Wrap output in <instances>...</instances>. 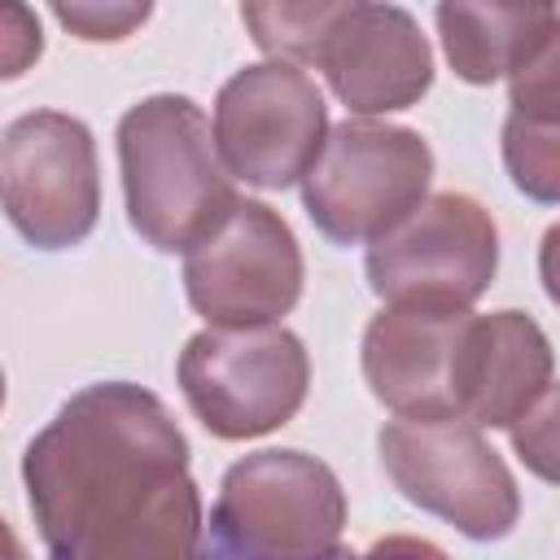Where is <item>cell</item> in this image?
Segmentation results:
<instances>
[{
	"label": "cell",
	"mask_w": 560,
	"mask_h": 560,
	"mask_svg": "<svg viewBox=\"0 0 560 560\" xmlns=\"http://www.w3.org/2000/svg\"><path fill=\"white\" fill-rule=\"evenodd\" d=\"M22 481L52 560H197L188 438L131 381L79 389L26 446Z\"/></svg>",
	"instance_id": "obj_1"
},
{
	"label": "cell",
	"mask_w": 560,
	"mask_h": 560,
	"mask_svg": "<svg viewBox=\"0 0 560 560\" xmlns=\"http://www.w3.org/2000/svg\"><path fill=\"white\" fill-rule=\"evenodd\" d=\"M127 223L162 254L197 249L232 210L236 188L214 144V122L192 96L158 92L118 118Z\"/></svg>",
	"instance_id": "obj_2"
},
{
	"label": "cell",
	"mask_w": 560,
	"mask_h": 560,
	"mask_svg": "<svg viewBox=\"0 0 560 560\" xmlns=\"http://www.w3.org/2000/svg\"><path fill=\"white\" fill-rule=\"evenodd\" d=\"M429 179L433 149L420 131L346 118L302 179V206L332 245H376L424 206Z\"/></svg>",
	"instance_id": "obj_3"
},
{
	"label": "cell",
	"mask_w": 560,
	"mask_h": 560,
	"mask_svg": "<svg viewBox=\"0 0 560 560\" xmlns=\"http://www.w3.org/2000/svg\"><path fill=\"white\" fill-rule=\"evenodd\" d=\"M381 468L420 512L455 525L472 542L508 538L521 521V490L503 455L464 416L389 420L376 438Z\"/></svg>",
	"instance_id": "obj_4"
},
{
	"label": "cell",
	"mask_w": 560,
	"mask_h": 560,
	"mask_svg": "<svg viewBox=\"0 0 560 560\" xmlns=\"http://www.w3.org/2000/svg\"><path fill=\"white\" fill-rule=\"evenodd\" d=\"M175 376L206 433L249 442L298 416L311 385V359L302 337L284 324L201 328L179 350Z\"/></svg>",
	"instance_id": "obj_5"
},
{
	"label": "cell",
	"mask_w": 560,
	"mask_h": 560,
	"mask_svg": "<svg viewBox=\"0 0 560 560\" xmlns=\"http://www.w3.org/2000/svg\"><path fill=\"white\" fill-rule=\"evenodd\" d=\"M214 529L249 560H332L346 529V490L306 451H258L223 472Z\"/></svg>",
	"instance_id": "obj_6"
},
{
	"label": "cell",
	"mask_w": 560,
	"mask_h": 560,
	"mask_svg": "<svg viewBox=\"0 0 560 560\" xmlns=\"http://www.w3.org/2000/svg\"><path fill=\"white\" fill-rule=\"evenodd\" d=\"M368 284L385 306L468 311L499 271V228L468 192H433L368 245Z\"/></svg>",
	"instance_id": "obj_7"
},
{
	"label": "cell",
	"mask_w": 560,
	"mask_h": 560,
	"mask_svg": "<svg viewBox=\"0 0 560 560\" xmlns=\"http://www.w3.org/2000/svg\"><path fill=\"white\" fill-rule=\"evenodd\" d=\"M328 105L293 61H254L214 96V144L232 179L289 188L311 175L328 140Z\"/></svg>",
	"instance_id": "obj_8"
},
{
	"label": "cell",
	"mask_w": 560,
	"mask_h": 560,
	"mask_svg": "<svg viewBox=\"0 0 560 560\" xmlns=\"http://www.w3.org/2000/svg\"><path fill=\"white\" fill-rule=\"evenodd\" d=\"M0 197L18 236L35 249L88 241L101 214V171L88 122L61 109L13 118L0 140Z\"/></svg>",
	"instance_id": "obj_9"
},
{
	"label": "cell",
	"mask_w": 560,
	"mask_h": 560,
	"mask_svg": "<svg viewBox=\"0 0 560 560\" xmlns=\"http://www.w3.org/2000/svg\"><path fill=\"white\" fill-rule=\"evenodd\" d=\"M302 249L293 228L267 206L241 197L236 210L184 254L188 306L210 328L280 324L302 298Z\"/></svg>",
	"instance_id": "obj_10"
},
{
	"label": "cell",
	"mask_w": 560,
	"mask_h": 560,
	"mask_svg": "<svg viewBox=\"0 0 560 560\" xmlns=\"http://www.w3.org/2000/svg\"><path fill=\"white\" fill-rule=\"evenodd\" d=\"M315 66L332 96L363 118L407 109L433 88V48L402 4H341Z\"/></svg>",
	"instance_id": "obj_11"
},
{
	"label": "cell",
	"mask_w": 560,
	"mask_h": 560,
	"mask_svg": "<svg viewBox=\"0 0 560 560\" xmlns=\"http://www.w3.org/2000/svg\"><path fill=\"white\" fill-rule=\"evenodd\" d=\"M468 311H407L385 306L363 328V381L376 402L407 420L459 416L455 368Z\"/></svg>",
	"instance_id": "obj_12"
},
{
	"label": "cell",
	"mask_w": 560,
	"mask_h": 560,
	"mask_svg": "<svg viewBox=\"0 0 560 560\" xmlns=\"http://www.w3.org/2000/svg\"><path fill=\"white\" fill-rule=\"evenodd\" d=\"M551 341L525 311L468 315L455 368L459 416L477 429H512L551 389Z\"/></svg>",
	"instance_id": "obj_13"
},
{
	"label": "cell",
	"mask_w": 560,
	"mask_h": 560,
	"mask_svg": "<svg viewBox=\"0 0 560 560\" xmlns=\"http://www.w3.org/2000/svg\"><path fill=\"white\" fill-rule=\"evenodd\" d=\"M438 35L451 70L464 83L508 79L529 48L551 31L560 9L551 4H438Z\"/></svg>",
	"instance_id": "obj_14"
},
{
	"label": "cell",
	"mask_w": 560,
	"mask_h": 560,
	"mask_svg": "<svg viewBox=\"0 0 560 560\" xmlns=\"http://www.w3.org/2000/svg\"><path fill=\"white\" fill-rule=\"evenodd\" d=\"M341 4H324V0H306V4H245L241 22L254 31V44L271 57V61H315L319 44L332 26Z\"/></svg>",
	"instance_id": "obj_15"
},
{
	"label": "cell",
	"mask_w": 560,
	"mask_h": 560,
	"mask_svg": "<svg viewBox=\"0 0 560 560\" xmlns=\"http://www.w3.org/2000/svg\"><path fill=\"white\" fill-rule=\"evenodd\" d=\"M503 166L529 201L560 206V122L503 118Z\"/></svg>",
	"instance_id": "obj_16"
},
{
	"label": "cell",
	"mask_w": 560,
	"mask_h": 560,
	"mask_svg": "<svg viewBox=\"0 0 560 560\" xmlns=\"http://www.w3.org/2000/svg\"><path fill=\"white\" fill-rule=\"evenodd\" d=\"M508 114L560 122V18L508 74Z\"/></svg>",
	"instance_id": "obj_17"
},
{
	"label": "cell",
	"mask_w": 560,
	"mask_h": 560,
	"mask_svg": "<svg viewBox=\"0 0 560 560\" xmlns=\"http://www.w3.org/2000/svg\"><path fill=\"white\" fill-rule=\"evenodd\" d=\"M512 451L516 459L538 477V481H551L560 486V385H551L512 429Z\"/></svg>",
	"instance_id": "obj_18"
},
{
	"label": "cell",
	"mask_w": 560,
	"mask_h": 560,
	"mask_svg": "<svg viewBox=\"0 0 560 560\" xmlns=\"http://www.w3.org/2000/svg\"><path fill=\"white\" fill-rule=\"evenodd\" d=\"M149 4H52V18L88 39V44H105V39H127L136 26L149 22Z\"/></svg>",
	"instance_id": "obj_19"
},
{
	"label": "cell",
	"mask_w": 560,
	"mask_h": 560,
	"mask_svg": "<svg viewBox=\"0 0 560 560\" xmlns=\"http://www.w3.org/2000/svg\"><path fill=\"white\" fill-rule=\"evenodd\" d=\"M4 39H0V52H4V79H18L22 70H26V61H35L39 57V48H44V39H39V22L22 9V4H9L4 9Z\"/></svg>",
	"instance_id": "obj_20"
},
{
	"label": "cell",
	"mask_w": 560,
	"mask_h": 560,
	"mask_svg": "<svg viewBox=\"0 0 560 560\" xmlns=\"http://www.w3.org/2000/svg\"><path fill=\"white\" fill-rule=\"evenodd\" d=\"M350 560H451L438 542H429V538H416V534H385V538H376L368 551H359V556H350Z\"/></svg>",
	"instance_id": "obj_21"
},
{
	"label": "cell",
	"mask_w": 560,
	"mask_h": 560,
	"mask_svg": "<svg viewBox=\"0 0 560 560\" xmlns=\"http://www.w3.org/2000/svg\"><path fill=\"white\" fill-rule=\"evenodd\" d=\"M538 276H542L547 298L560 306V219L542 232V245H538Z\"/></svg>",
	"instance_id": "obj_22"
},
{
	"label": "cell",
	"mask_w": 560,
	"mask_h": 560,
	"mask_svg": "<svg viewBox=\"0 0 560 560\" xmlns=\"http://www.w3.org/2000/svg\"><path fill=\"white\" fill-rule=\"evenodd\" d=\"M332 560H346V556H332Z\"/></svg>",
	"instance_id": "obj_23"
}]
</instances>
